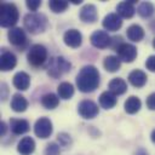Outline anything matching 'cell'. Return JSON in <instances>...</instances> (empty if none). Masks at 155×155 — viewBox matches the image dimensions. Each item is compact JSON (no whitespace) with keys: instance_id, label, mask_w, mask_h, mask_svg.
Here are the masks:
<instances>
[{"instance_id":"12","label":"cell","mask_w":155,"mask_h":155,"mask_svg":"<svg viewBox=\"0 0 155 155\" xmlns=\"http://www.w3.org/2000/svg\"><path fill=\"white\" fill-rule=\"evenodd\" d=\"M102 24L108 31H116L121 28L122 21H121V17L117 13H108L104 17Z\"/></svg>"},{"instance_id":"24","label":"cell","mask_w":155,"mask_h":155,"mask_svg":"<svg viewBox=\"0 0 155 155\" xmlns=\"http://www.w3.org/2000/svg\"><path fill=\"white\" fill-rule=\"evenodd\" d=\"M103 65L105 68V70L110 71V73H115L120 69L121 67V61L117 56H107L104 58V62H103Z\"/></svg>"},{"instance_id":"26","label":"cell","mask_w":155,"mask_h":155,"mask_svg":"<svg viewBox=\"0 0 155 155\" xmlns=\"http://www.w3.org/2000/svg\"><path fill=\"white\" fill-rule=\"evenodd\" d=\"M57 93L58 97L62 99H69L74 94V86L70 82H62L57 87Z\"/></svg>"},{"instance_id":"27","label":"cell","mask_w":155,"mask_h":155,"mask_svg":"<svg viewBox=\"0 0 155 155\" xmlns=\"http://www.w3.org/2000/svg\"><path fill=\"white\" fill-rule=\"evenodd\" d=\"M59 103V97L54 93H46L41 97V104L46 109H54Z\"/></svg>"},{"instance_id":"3","label":"cell","mask_w":155,"mask_h":155,"mask_svg":"<svg viewBox=\"0 0 155 155\" xmlns=\"http://www.w3.org/2000/svg\"><path fill=\"white\" fill-rule=\"evenodd\" d=\"M1 12H0V24L4 28L12 27L18 21V10L15 4L1 2Z\"/></svg>"},{"instance_id":"14","label":"cell","mask_w":155,"mask_h":155,"mask_svg":"<svg viewBox=\"0 0 155 155\" xmlns=\"http://www.w3.org/2000/svg\"><path fill=\"white\" fill-rule=\"evenodd\" d=\"M17 64V58L16 56L10 52V51H6L4 50V52L1 53V59H0V67H1V70L2 71H8L11 69H13Z\"/></svg>"},{"instance_id":"40","label":"cell","mask_w":155,"mask_h":155,"mask_svg":"<svg viewBox=\"0 0 155 155\" xmlns=\"http://www.w3.org/2000/svg\"><path fill=\"white\" fill-rule=\"evenodd\" d=\"M138 155H147V154H144V153H142V154H138Z\"/></svg>"},{"instance_id":"39","label":"cell","mask_w":155,"mask_h":155,"mask_svg":"<svg viewBox=\"0 0 155 155\" xmlns=\"http://www.w3.org/2000/svg\"><path fill=\"white\" fill-rule=\"evenodd\" d=\"M153 46H154V48H155V38H154V40H153Z\"/></svg>"},{"instance_id":"7","label":"cell","mask_w":155,"mask_h":155,"mask_svg":"<svg viewBox=\"0 0 155 155\" xmlns=\"http://www.w3.org/2000/svg\"><path fill=\"white\" fill-rule=\"evenodd\" d=\"M98 111H99L98 105L90 99H85L80 102L78 105V113L84 119H93L98 115Z\"/></svg>"},{"instance_id":"38","label":"cell","mask_w":155,"mask_h":155,"mask_svg":"<svg viewBox=\"0 0 155 155\" xmlns=\"http://www.w3.org/2000/svg\"><path fill=\"white\" fill-rule=\"evenodd\" d=\"M71 2H73V4H75V5H78V4H81V0H73Z\"/></svg>"},{"instance_id":"17","label":"cell","mask_w":155,"mask_h":155,"mask_svg":"<svg viewBox=\"0 0 155 155\" xmlns=\"http://www.w3.org/2000/svg\"><path fill=\"white\" fill-rule=\"evenodd\" d=\"M17 150L21 155H30L35 150V142L31 137H24L18 142Z\"/></svg>"},{"instance_id":"11","label":"cell","mask_w":155,"mask_h":155,"mask_svg":"<svg viewBox=\"0 0 155 155\" xmlns=\"http://www.w3.org/2000/svg\"><path fill=\"white\" fill-rule=\"evenodd\" d=\"M63 40H64V44L69 47H73V48H76L81 45L82 42V35L79 30L76 29H69L64 33V36H63Z\"/></svg>"},{"instance_id":"35","label":"cell","mask_w":155,"mask_h":155,"mask_svg":"<svg viewBox=\"0 0 155 155\" xmlns=\"http://www.w3.org/2000/svg\"><path fill=\"white\" fill-rule=\"evenodd\" d=\"M1 87H2L1 90L4 91V93L1 94V99L4 101V99H6V93H7V86H6V84H4V82H2V84H1Z\"/></svg>"},{"instance_id":"34","label":"cell","mask_w":155,"mask_h":155,"mask_svg":"<svg viewBox=\"0 0 155 155\" xmlns=\"http://www.w3.org/2000/svg\"><path fill=\"white\" fill-rule=\"evenodd\" d=\"M58 140L62 145H69L70 143V136H68L67 133H61L58 134Z\"/></svg>"},{"instance_id":"37","label":"cell","mask_w":155,"mask_h":155,"mask_svg":"<svg viewBox=\"0 0 155 155\" xmlns=\"http://www.w3.org/2000/svg\"><path fill=\"white\" fill-rule=\"evenodd\" d=\"M150 137H151V140L155 143V130H153V132H151V136H150Z\"/></svg>"},{"instance_id":"22","label":"cell","mask_w":155,"mask_h":155,"mask_svg":"<svg viewBox=\"0 0 155 155\" xmlns=\"http://www.w3.org/2000/svg\"><path fill=\"white\" fill-rule=\"evenodd\" d=\"M127 38L131 40V41H134V42H138L140 41L143 38H144V30L140 25L138 24H132L127 28Z\"/></svg>"},{"instance_id":"10","label":"cell","mask_w":155,"mask_h":155,"mask_svg":"<svg viewBox=\"0 0 155 155\" xmlns=\"http://www.w3.org/2000/svg\"><path fill=\"white\" fill-rule=\"evenodd\" d=\"M7 36H8V41L13 46H17V47L23 46L27 42V35H25L24 30L22 28H18V27L11 28L7 33Z\"/></svg>"},{"instance_id":"19","label":"cell","mask_w":155,"mask_h":155,"mask_svg":"<svg viewBox=\"0 0 155 155\" xmlns=\"http://www.w3.org/2000/svg\"><path fill=\"white\" fill-rule=\"evenodd\" d=\"M116 11H117V15L120 17L131 18L134 15L136 8L133 6V1H121L120 4H117Z\"/></svg>"},{"instance_id":"13","label":"cell","mask_w":155,"mask_h":155,"mask_svg":"<svg viewBox=\"0 0 155 155\" xmlns=\"http://www.w3.org/2000/svg\"><path fill=\"white\" fill-rule=\"evenodd\" d=\"M98 18V13H97V8L94 5L92 4H87L85 5L81 10H80V19L85 23H94Z\"/></svg>"},{"instance_id":"9","label":"cell","mask_w":155,"mask_h":155,"mask_svg":"<svg viewBox=\"0 0 155 155\" xmlns=\"http://www.w3.org/2000/svg\"><path fill=\"white\" fill-rule=\"evenodd\" d=\"M90 40H91V44L97 48H105V47H108L110 45V41H111L110 36L104 30L93 31L91 38H90Z\"/></svg>"},{"instance_id":"23","label":"cell","mask_w":155,"mask_h":155,"mask_svg":"<svg viewBox=\"0 0 155 155\" xmlns=\"http://www.w3.org/2000/svg\"><path fill=\"white\" fill-rule=\"evenodd\" d=\"M127 90V84L121 78H115L109 82V91L114 94H122Z\"/></svg>"},{"instance_id":"21","label":"cell","mask_w":155,"mask_h":155,"mask_svg":"<svg viewBox=\"0 0 155 155\" xmlns=\"http://www.w3.org/2000/svg\"><path fill=\"white\" fill-rule=\"evenodd\" d=\"M11 108L13 111H17V113H22L27 108H28V101L19 93H16L12 96V99H11Z\"/></svg>"},{"instance_id":"6","label":"cell","mask_w":155,"mask_h":155,"mask_svg":"<svg viewBox=\"0 0 155 155\" xmlns=\"http://www.w3.org/2000/svg\"><path fill=\"white\" fill-rule=\"evenodd\" d=\"M116 52H117V57L120 58V61L126 62V63L133 62L137 57L136 46L132 44H128V42H121L116 47Z\"/></svg>"},{"instance_id":"16","label":"cell","mask_w":155,"mask_h":155,"mask_svg":"<svg viewBox=\"0 0 155 155\" xmlns=\"http://www.w3.org/2000/svg\"><path fill=\"white\" fill-rule=\"evenodd\" d=\"M147 74L139 69H134L128 75V81L132 86L139 88V87H143L145 84H147Z\"/></svg>"},{"instance_id":"29","label":"cell","mask_w":155,"mask_h":155,"mask_svg":"<svg viewBox=\"0 0 155 155\" xmlns=\"http://www.w3.org/2000/svg\"><path fill=\"white\" fill-rule=\"evenodd\" d=\"M68 1L65 0H50L48 1V7L54 12V13H59L63 12L64 10H67L68 7Z\"/></svg>"},{"instance_id":"25","label":"cell","mask_w":155,"mask_h":155,"mask_svg":"<svg viewBox=\"0 0 155 155\" xmlns=\"http://www.w3.org/2000/svg\"><path fill=\"white\" fill-rule=\"evenodd\" d=\"M140 107H142V102H140V99H139L138 97H136V96L128 97V98L126 99V102H125V110H126V113H128V114H136L137 111H139Z\"/></svg>"},{"instance_id":"33","label":"cell","mask_w":155,"mask_h":155,"mask_svg":"<svg viewBox=\"0 0 155 155\" xmlns=\"http://www.w3.org/2000/svg\"><path fill=\"white\" fill-rule=\"evenodd\" d=\"M147 107L150 110H155V92L149 94V97L147 98Z\"/></svg>"},{"instance_id":"1","label":"cell","mask_w":155,"mask_h":155,"mask_svg":"<svg viewBox=\"0 0 155 155\" xmlns=\"http://www.w3.org/2000/svg\"><path fill=\"white\" fill-rule=\"evenodd\" d=\"M76 86L79 91L88 93L99 86V71L93 65H85L76 75Z\"/></svg>"},{"instance_id":"4","label":"cell","mask_w":155,"mask_h":155,"mask_svg":"<svg viewBox=\"0 0 155 155\" xmlns=\"http://www.w3.org/2000/svg\"><path fill=\"white\" fill-rule=\"evenodd\" d=\"M71 68V64L69 61H67L64 57H54L50 61V64H48V75L52 76L53 79H57V78H61L63 74L68 73Z\"/></svg>"},{"instance_id":"8","label":"cell","mask_w":155,"mask_h":155,"mask_svg":"<svg viewBox=\"0 0 155 155\" xmlns=\"http://www.w3.org/2000/svg\"><path fill=\"white\" fill-rule=\"evenodd\" d=\"M52 122L47 117H40L34 125V132L39 138H47L52 133Z\"/></svg>"},{"instance_id":"20","label":"cell","mask_w":155,"mask_h":155,"mask_svg":"<svg viewBox=\"0 0 155 155\" xmlns=\"http://www.w3.org/2000/svg\"><path fill=\"white\" fill-rule=\"evenodd\" d=\"M99 105L104 109H111L116 105V94L110 91H104L99 96Z\"/></svg>"},{"instance_id":"5","label":"cell","mask_w":155,"mask_h":155,"mask_svg":"<svg viewBox=\"0 0 155 155\" xmlns=\"http://www.w3.org/2000/svg\"><path fill=\"white\" fill-rule=\"evenodd\" d=\"M47 58V50L44 45L40 44H35L33 45L27 54V59L29 62V64H31L33 67H40L45 63Z\"/></svg>"},{"instance_id":"15","label":"cell","mask_w":155,"mask_h":155,"mask_svg":"<svg viewBox=\"0 0 155 155\" xmlns=\"http://www.w3.org/2000/svg\"><path fill=\"white\" fill-rule=\"evenodd\" d=\"M30 128L29 122L24 119H16L12 117L10 120V130L15 133V134H23L25 132H28Z\"/></svg>"},{"instance_id":"28","label":"cell","mask_w":155,"mask_h":155,"mask_svg":"<svg viewBox=\"0 0 155 155\" xmlns=\"http://www.w3.org/2000/svg\"><path fill=\"white\" fill-rule=\"evenodd\" d=\"M154 12H155V6L149 1H144L138 6V15L143 18H148L153 16Z\"/></svg>"},{"instance_id":"32","label":"cell","mask_w":155,"mask_h":155,"mask_svg":"<svg viewBox=\"0 0 155 155\" xmlns=\"http://www.w3.org/2000/svg\"><path fill=\"white\" fill-rule=\"evenodd\" d=\"M145 67L150 71H155V56H149L145 61Z\"/></svg>"},{"instance_id":"30","label":"cell","mask_w":155,"mask_h":155,"mask_svg":"<svg viewBox=\"0 0 155 155\" xmlns=\"http://www.w3.org/2000/svg\"><path fill=\"white\" fill-rule=\"evenodd\" d=\"M45 155H59V145H57L53 142L47 144L45 149Z\"/></svg>"},{"instance_id":"31","label":"cell","mask_w":155,"mask_h":155,"mask_svg":"<svg viewBox=\"0 0 155 155\" xmlns=\"http://www.w3.org/2000/svg\"><path fill=\"white\" fill-rule=\"evenodd\" d=\"M25 4H27V7L33 12H35L41 6V1L40 0H28Z\"/></svg>"},{"instance_id":"36","label":"cell","mask_w":155,"mask_h":155,"mask_svg":"<svg viewBox=\"0 0 155 155\" xmlns=\"http://www.w3.org/2000/svg\"><path fill=\"white\" fill-rule=\"evenodd\" d=\"M0 132H1V136H4L5 133H6V130H7V127H6V124L4 122V121H1V124H0Z\"/></svg>"},{"instance_id":"2","label":"cell","mask_w":155,"mask_h":155,"mask_svg":"<svg viewBox=\"0 0 155 155\" xmlns=\"http://www.w3.org/2000/svg\"><path fill=\"white\" fill-rule=\"evenodd\" d=\"M24 28L30 34H40L47 28V17L44 13L31 12L24 16Z\"/></svg>"},{"instance_id":"18","label":"cell","mask_w":155,"mask_h":155,"mask_svg":"<svg viewBox=\"0 0 155 155\" xmlns=\"http://www.w3.org/2000/svg\"><path fill=\"white\" fill-rule=\"evenodd\" d=\"M30 85V78L27 73L24 71H18L13 76V86L17 88V90H21V91H25Z\"/></svg>"}]
</instances>
